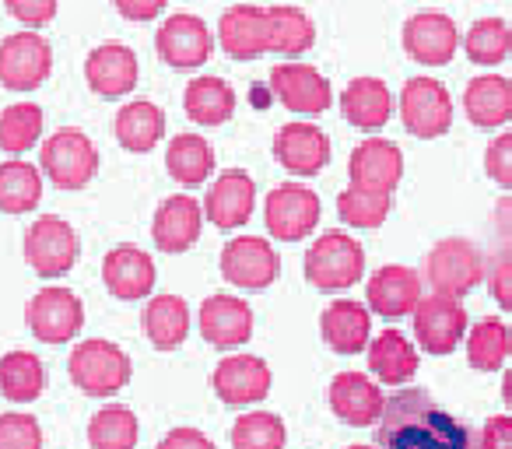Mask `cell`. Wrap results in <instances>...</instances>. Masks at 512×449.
<instances>
[{"mask_svg":"<svg viewBox=\"0 0 512 449\" xmlns=\"http://www.w3.org/2000/svg\"><path fill=\"white\" fill-rule=\"evenodd\" d=\"M8 11L29 29H43L46 22H53L57 15V0H4Z\"/></svg>","mask_w":512,"mask_h":449,"instance_id":"bcb514c9","label":"cell"},{"mask_svg":"<svg viewBox=\"0 0 512 449\" xmlns=\"http://www.w3.org/2000/svg\"><path fill=\"white\" fill-rule=\"evenodd\" d=\"M211 386L221 404L249 407L271 393V365L256 355H228L214 369Z\"/></svg>","mask_w":512,"mask_h":449,"instance_id":"5bb4252c","label":"cell"},{"mask_svg":"<svg viewBox=\"0 0 512 449\" xmlns=\"http://www.w3.org/2000/svg\"><path fill=\"white\" fill-rule=\"evenodd\" d=\"M165 134V113L155 106V102H127V106L116 113V141L123 144L134 155H144L151 151Z\"/></svg>","mask_w":512,"mask_h":449,"instance_id":"d6a6232c","label":"cell"},{"mask_svg":"<svg viewBox=\"0 0 512 449\" xmlns=\"http://www.w3.org/2000/svg\"><path fill=\"white\" fill-rule=\"evenodd\" d=\"M484 169L502 190H512V130L498 134L484 151Z\"/></svg>","mask_w":512,"mask_h":449,"instance_id":"f6af8a7d","label":"cell"},{"mask_svg":"<svg viewBox=\"0 0 512 449\" xmlns=\"http://www.w3.org/2000/svg\"><path fill=\"white\" fill-rule=\"evenodd\" d=\"M267 18H271V53L302 57L316 43V25L306 11L281 4V8H267Z\"/></svg>","mask_w":512,"mask_h":449,"instance_id":"74e56055","label":"cell"},{"mask_svg":"<svg viewBox=\"0 0 512 449\" xmlns=\"http://www.w3.org/2000/svg\"><path fill=\"white\" fill-rule=\"evenodd\" d=\"M155 50L176 71H193L211 57V29L197 15H169L155 32Z\"/></svg>","mask_w":512,"mask_h":449,"instance_id":"4fadbf2b","label":"cell"},{"mask_svg":"<svg viewBox=\"0 0 512 449\" xmlns=\"http://www.w3.org/2000/svg\"><path fill=\"white\" fill-rule=\"evenodd\" d=\"M39 169L46 172L53 186L60 190H81L95 179L99 172V148L92 144V137L81 134L74 127H64L43 141L39 151Z\"/></svg>","mask_w":512,"mask_h":449,"instance_id":"277c9868","label":"cell"},{"mask_svg":"<svg viewBox=\"0 0 512 449\" xmlns=\"http://www.w3.org/2000/svg\"><path fill=\"white\" fill-rule=\"evenodd\" d=\"M46 390V365L32 351H8L0 358V393L15 404H32Z\"/></svg>","mask_w":512,"mask_h":449,"instance_id":"836d02e7","label":"cell"},{"mask_svg":"<svg viewBox=\"0 0 512 449\" xmlns=\"http://www.w3.org/2000/svg\"><path fill=\"white\" fill-rule=\"evenodd\" d=\"M463 113L474 127H502L512 120V81L498 74L474 78L463 92Z\"/></svg>","mask_w":512,"mask_h":449,"instance_id":"83f0119b","label":"cell"},{"mask_svg":"<svg viewBox=\"0 0 512 449\" xmlns=\"http://www.w3.org/2000/svg\"><path fill=\"white\" fill-rule=\"evenodd\" d=\"M200 225H204V207L186 193H176L158 204L151 236L162 253H186L200 239Z\"/></svg>","mask_w":512,"mask_h":449,"instance_id":"d4e9b609","label":"cell"},{"mask_svg":"<svg viewBox=\"0 0 512 449\" xmlns=\"http://www.w3.org/2000/svg\"><path fill=\"white\" fill-rule=\"evenodd\" d=\"M400 120L414 137H442L453 127V99L435 78H411L400 92Z\"/></svg>","mask_w":512,"mask_h":449,"instance_id":"7c38bea8","label":"cell"},{"mask_svg":"<svg viewBox=\"0 0 512 449\" xmlns=\"http://www.w3.org/2000/svg\"><path fill=\"white\" fill-rule=\"evenodd\" d=\"M425 281L435 295L446 299H463L484 281V257L470 239L449 236L432 246L425 257Z\"/></svg>","mask_w":512,"mask_h":449,"instance_id":"3957f363","label":"cell"},{"mask_svg":"<svg viewBox=\"0 0 512 449\" xmlns=\"http://www.w3.org/2000/svg\"><path fill=\"white\" fill-rule=\"evenodd\" d=\"M369 369L379 383L386 386H404L418 372V348L411 344V337H404L400 330H383L372 337L369 344Z\"/></svg>","mask_w":512,"mask_h":449,"instance_id":"f1b7e54d","label":"cell"},{"mask_svg":"<svg viewBox=\"0 0 512 449\" xmlns=\"http://www.w3.org/2000/svg\"><path fill=\"white\" fill-rule=\"evenodd\" d=\"M414 337L428 355H453L460 341H467V309L460 306V299L435 292L425 295L414 309Z\"/></svg>","mask_w":512,"mask_h":449,"instance_id":"9c48e42d","label":"cell"},{"mask_svg":"<svg viewBox=\"0 0 512 449\" xmlns=\"http://www.w3.org/2000/svg\"><path fill=\"white\" fill-rule=\"evenodd\" d=\"M271 88L281 99V106H288L292 113H327L334 92H330L327 78L309 64H281L271 71Z\"/></svg>","mask_w":512,"mask_h":449,"instance_id":"44dd1931","label":"cell"},{"mask_svg":"<svg viewBox=\"0 0 512 449\" xmlns=\"http://www.w3.org/2000/svg\"><path fill=\"white\" fill-rule=\"evenodd\" d=\"M0 449H43V428L32 414H0Z\"/></svg>","mask_w":512,"mask_h":449,"instance_id":"ee69618b","label":"cell"},{"mask_svg":"<svg viewBox=\"0 0 512 449\" xmlns=\"http://www.w3.org/2000/svg\"><path fill=\"white\" fill-rule=\"evenodd\" d=\"M267 232L281 243H299L320 225V197L302 183H281L264 204Z\"/></svg>","mask_w":512,"mask_h":449,"instance_id":"52a82bcc","label":"cell"},{"mask_svg":"<svg viewBox=\"0 0 512 449\" xmlns=\"http://www.w3.org/2000/svg\"><path fill=\"white\" fill-rule=\"evenodd\" d=\"M386 397L379 390V383L365 372H337L330 383V411L344 421V425H379L383 418Z\"/></svg>","mask_w":512,"mask_h":449,"instance_id":"e0dca14e","label":"cell"},{"mask_svg":"<svg viewBox=\"0 0 512 449\" xmlns=\"http://www.w3.org/2000/svg\"><path fill=\"white\" fill-rule=\"evenodd\" d=\"M509 355H512V330L498 316H488V320L474 323L467 330V362L477 372L502 369L509 362Z\"/></svg>","mask_w":512,"mask_h":449,"instance_id":"d590c367","label":"cell"},{"mask_svg":"<svg viewBox=\"0 0 512 449\" xmlns=\"http://www.w3.org/2000/svg\"><path fill=\"white\" fill-rule=\"evenodd\" d=\"M169 0H116V11H120L127 22H151L165 11Z\"/></svg>","mask_w":512,"mask_h":449,"instance_id":"f907efd6","label":"cell"},{"mask_svg":"<svg viewBox=\"0 0 512 449\" xmlns=\"http://www.w3.org/2000/svg\"><path fill=\"white\" fill-rule=\"evenodd\" d=\"M102 281H106L109 295H116V299H144L155 288V260L141 246L123 243L116 250H109L106 260H102Z\"/></svg>","mask_w":512,"mask_h":449,"instance_id":"484cf974","label":"cell"},{"mask_svg":"<svg viewBox=\"0 0 512 449\" xmlns=\"http://www.w3.org/2000/svg\"><path fill=\"white\" fill-rule=\"evenodd\" d=\"M200 334L214 348H239L253 337V309L239 295H207L200 302Z\"/></svg>","mask_w":512,"mask_h":449,"instance_id":"603a6c76","label":"cell"},{"mask_svg":"<svg viewBox=\"0 0 512 449\" xmlns=\"http://www.w3.org/2000/svg\"><path fill=\"white\" fill-rule=\"evenodd\" d=\"M43 200V176L25 158L0 162V211L25 214Z\"/></svg>","mask_w":512,"mask_h":449,"instance_id":"e575fe53","label":"cell"},{"mask_svg":"<svg viewBox=\"0 0 512 449\" xmlns=\"http://www.w3.org/2000/svg\"><path fill=\"white\" fill-rule=\"evenodd\" d=\"M165 165H169V176L183 186L204 183L214 172V151L204 137L197 134H176L165 151Z\"/></svg>","mask_w":512,"mask_h":449,"instance_id":"8d00e7d4","label":"cell"},{"mask_svg":"<svg viewBox=\"0 0 512 449\" xmlns=\"http://www.w3.org/2000/svg\"><path fill=\"white\" fill-rule=\"evenodd\" d=\"M477 449H512V414H495L484 421Z\"/></svg>","mask_w":512,"mask_h":449,"instance_id":"7dc6e473","label":"cell"},{"mask_svg":"<svg viewBox=\"0 0 512 449\" xmlns=\"http://www.w3.org/2000/svg\"><path fill=\"white\" fill-rule=\"evenodd\" d=\"M390 207H393L390 193H372L362 190V186H348L337 197V214H341V221L351 225V229H376V225L386 221Z\"/></svg>","mask_w":512,"mask_h":449,"instance_id":"7bdbcfd3","label":"cell"},{"mask_svg":"<svg viewBox=\"0 0 512 449\" xmlns=\"http://www.w3.org/2000/svg\"><path fill=\"white\" fill-rule=\"evenodd\" d=\"M379 449H474L470 428L439 407L428 390L404 386L386 397L383 418L376 425Z\"/></svg>","mask_w":512,"mask_h":449,"instance_id":"6da1fadb","label":"cell"},{"mask_svg":"<svg viewBox=\"0 0 512 449\" xmlns=\"http://www.w3.org/2000/svg\"><path fill=\"white\" fill-rule=\"evenodd\" d=\"M285 439V421L274 411H249L232 425V449H285Z\"/></svg>","mask_w":512,"mask_h":449,"instance_id":"b9f144b4","label":"cell"},{"mask_svg":"<svg viewBox=\"0 0 512 449\" xmlns=\"http://www.w3.org/2000/svg\"><path fill=\"white\" fill-rule=\"evenodd\" d=\"M281 260L267 239L239 236L221 250V278L242 292H264L278 281Z\"/></svg>","mask_w":512,"mask_h":449,"instance_id":"ba28073f","label":"cell"},{"mask_svg":"<svg viewBox=\"0 0 512 449\" xmlns=\"http://www.w3.org/2000/svg\"><path fill=\"white\" fill-rule=\"evenodd\" d=\"M144 334L158 351H176L190 337V306L179 295H155L144 306Z\"/></svg>","mask_w":512,"mask_h":449,"instance_id":"4dcf8cb0","label":"cell"},{"mask_svg":"<svg viewBox=\"0 0 512 449\" xmlns=\"http://www.w3.org/2000/svg\"><path fill=\"white\" fill-rule=\"evenodd\" d=\"M137 74H141L137 53L123 43L95 46L85 60V81L102 99H120V95H127L130 88L137 85Z\"/></svg>","mask_w":512,"mask_h":449,"instance_id":"cb8c5ba5","label":"cell"},{"mask_svg":"<svg viewBox=\"0 0 512 449\" xmlns=\"http://www.w3.org/2000/svg\"><path fill=\"white\" fill-rule=\"evenodd\" d=\"M463 50L481 67L502 64L512 53V25L505 22V18H477V22L470 25L467 39H463Z\"/></svg>","mask_w":512,"mask_h":449,"instance_id":"ab89813d","label":"cell"},{"mask_svg":"<svg viewBox=\"0 0 512 449\" xmlns=\"http://www.w3.org/2000/svg\"><path fill=\"white\" fill-rule=\"evenodd\" d=\"M221 50L232 60H256L271 53V18L264 8L253 4H235L221 15L218 25Z\"/></svg>","mask_w":512,"mask_h":449,"instance_id":"ac0fdd59","label":"cell"},{"mask_svg":"<svg viewBox=\"0 0 512 449\" xmlns=\"http://www.w3.org/2000/svg\"><path fill=\"white\" fill-rule=\"evenodd\" d=\"M320 334L337 355H358L372 344V313L355 299H337L323 309Z\"/></svg>","mask_w":512,"mask_h":449,"instance_id":"4316f807","label":"cell"},{"mask_svg":"<svg viewBox=\"0 0 512 449\" xmlns=\"http://www.w3.org/2000/svg\"><path fill=\"white\" fill-rule=\"evenodd\" d=\"M341 113L351 127L379 130L393 113V95L379 78H355L341 95Z\"/></svg>","mask_w":512,"mask_h":449,"instance_id":"f546056e","label":"cell"},{"mask_svg":"<svg viewBox=\"0 0 512 449\" xmlns=\"http://www.w3.org/2000/svg\"><path fill=\"white\" fill-rule=\"evenodd\" d=\"M137 435H141L137 414L123 404L102 407L88 421V442H92V449H134Z\"/></svg>","mask_w":512,"mask_h":449,"instance_id":"f35d334b","label":"cell"},{"mask_svg":"<svg viewBox=\"0 0 512 449\" xmlns=\"http://www.w3.org/2000/svg\"><path fill=\"white\" fill-rule=\"evenodd\" d=\"M67 372H71V383L78 386L88 397H113L134 376V365H130V355L113 341H81L78 348L71 351V362H67Z\"/></svg>","mask_w":512,"mask_h":449,"instance_id":"7a4b0ae2","label":"cell"},{"mask_svg":"<svg viewBox=\"0 0 512 449\" xmlns=\"http://www.w3.org/2000/svg\"><path fill=\"white\" fill-rule=\"evenodd\" d=\"M183 106H186V116H190L193 123H200V127H221V123L235 113V92L228 81L207 74V78H197L186 85Z\"/></svg>","mask_w":512,"mask_h":449,"instance_id":"1f68e13d","label":"cell"},{"mask_svg":"<svg viewBox=\"0 0 512 449\" xmlns=\"http://www.w3.org/2000/svg\"><path fill=\"white\" fill-rule=\"evenodd\" d=\"M158 449H218V446H214L200 428H172V432L158 442Z\"/></svg>","mask_w":512,"mask_h":449,"instance_id":"681fc988","label":"cell"},{"mask_svg":"<svg viewBox=\"0 0 512 449\" xmlns=\"http://www.w3.org/2000/svg\"><path fill=\"white\" fill-rule=\"evenodd\" d=\"M348 176L351 186H362V190L372 193H393L404 176V155L393 141H383V137H372V141H362L348 158Z\"/></svg>","mask_w":512,"mask_h":449,"instance_id":"d6986e66","label":"cell"},{"mask_svg":"<svg viewBox=\"0 0 512 449\" xmlns=\"http://www.w3.org/2000/svg\"><path fill=\"white\" fill-rule=\"evenodd\" d=\"M253 204H256V183L249 179V172L228 169V172H221L211 183V190H207L204 218L225 232L239 229V225L249 221V214H253Z\"/></svg>","mask_w":512,"mask_h":449,"instance_id":"7402d4cb","label":"cell"},{"mask_svg":"<svg viewBox=\"0 0 512 449\" xmlns=\"http://www.w3.org/2000/svg\"><path fill=\"white\" fill-rule=\"evenodd\" d=\"M274 158L292 176H316L330 162V141L316 123H285L274 137Z\"/></svg>","mask_w":512,"mask_h":449,"instance_id":"ffe728a7","label":"cell"},{"mask_svg":"<svg viewBox=\"0 0 512 449\" xmlns=\"http://www.w3.org/2000/svg\"><path fill=\"white\" fill-rule=\"evenodd\" d=\"M348 449H372V446H348Z\"/></svg>","mask_w":512,"mask_h":449,"instance_id":"f5cc1de1","label":"cell"},{"mask_svg":"<svg viewBox=\"0 0 512 449\" xmlns=\"http://www.w3.org/2000/svg\"><path fill=\"white\" fill-rule=\"evenodd\" d=\"M502 400H505V407L512 411V365L505 369V376H502Z\"/></svg>","mask_w":512,"mask_h":449,"instance_id":"816d5d0a","label":"cell"},{"mask_svg":"<svg viewBox=\"0 0 512 449\" xmlns=\"http://www.w3.org/2000/svg\"><path fill=\"white\" fill-rule=\"evenodd\" d=\"M365 274V253L348 232H323L306 253V281L320 292H344Z\"/></svg>","mask_w":512,"mask_h":449,"instance_id":"5b68a950","label":"cell"},{"mask_svg":"<svg viewBox=\"0 0 512 449\" xmlns=\"http://www.w3.org/2000/svg\"><path fill=\"white\" fill-rule=\"evenodd\" d=\"M456 46H460V32H456L453 18L442 15V11H421V15L404 22V50L418 64L425 67L449 64Z\"/></svg>","mask_w":512,"mask_h":449,"instance_id":"2e32d148","label":"cell"},{"mask_svg":"<svg viewBox=\"0 0 512 449\" xmlns=\"http://www.w3.org/2000/svg\"><path fill=\"white\" fill-rule=\"evenodd\" d=\"M43 137V109L36 102H15L0 113V148L8 155H25Z\"/></svg>","mask_w":512,"mask_h":449,"instance_id":"60d3db41","label":"cell"},{"mask_svg":"<svg viewBox=\"0 0 512 449\" xmlns=\"http://www.w3.org/2000/svg\"><path fill=\"white\" fill-rule=\"evenodd\" d=\"M25 260L39 278H64L78 260V232L57 214H43L25 232Z\"/></svg>","mask_w":512,"mask_h":449,"instance_id":"8992f818","label":"cell"},{"mask_svg":"<svg viewBox=\"0 0 512 449\" xmlns=\"http://www.w3.org/2000/svg\"><path fill=\"white\" fill-rule=\"evenodd\" d=\"M421 285H425V278H421L414 267H404V264L379 267L369 278V288H365L369 313H379V316H386V320H400V316L414 313L418 302L425 299Z\"/></svg>","mask_w":512,"mask_h":449,"instance_id":"9a60e30c","label":"cell"},{"mask_svg":"<svg viewBox=\"0 0 512 449\" xmlns=\"http://www.w3.org/2000/svg\"><path fill=\"white\" fill-rule=\"evenodd\" d=\"M491 299L512 313V257H502L491 271Z\"/></svg>","mask_w":512,"mask_h":449,"instance_id":"c3c4849f","label":"cell"},{"mask_svg":"<svg viewBox=\"0 0 512 449\" xmlns=\"http://www.w3.org/2000/svg\"><path fill=\"white\" fill-rule=\"evenodd\" d=\"M85 327V306L71 288L50 285L32 295L29 302V330L43 344H67Z\"/></svg>","mask_w":512,"mask_h":449,"instance_id":"8fae6325","label":"cell"},{"mask_svg":"<svg viewBox=\"0 0 512 449\" xmlns=\"http://www.w3.org/2000/svg\"><path fill=\"white\" fill-rule=\"evenodd\" d=\"M53 71V50L39 32H15L0 43V85L11 92H32Z\"/></svg>","mask_w":512,"mask_h":449,"instance_id":"30bf717a","label":"cell"}]
</instances>
